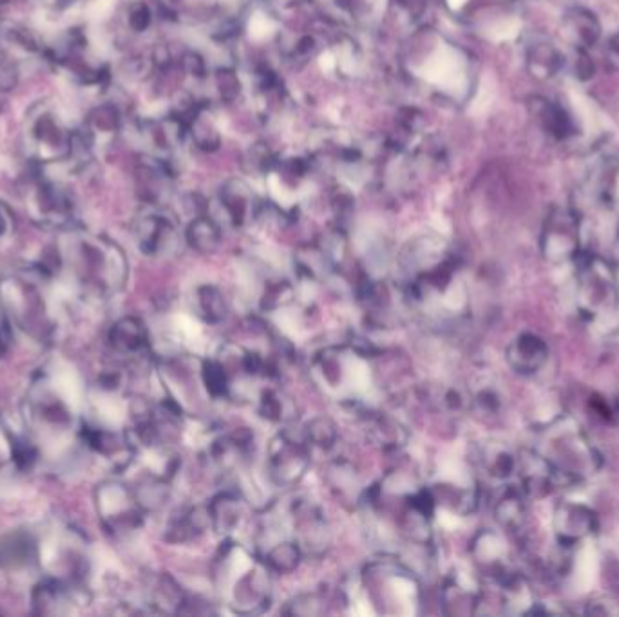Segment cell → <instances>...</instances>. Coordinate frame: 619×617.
<instances>
[{"instance_id": "cell-1", "label": "cell", "mask_w": 619, "mask_h": 617, "mask_svg": "<svg viewBox=\"0 0 619 617\" xmlns=\"http://www.w3.org/2000/svg\"><path fill=\"white\" fill-rule=\"evenodd\" d=\"M310 468V453L287 435H278L268 447V475L283 487L295 485Z\"/></svg>"}, {"instance_id": "cell-2", "label": "cell", "mask_w": 619, "mask_h": 617, "mask_svg": "<svg viewBox=\"0 0 619 617\" xmlns=\"http://www.w3.org/2000/svg\"><path fill=\"white\" fill-rule=\"evenodd\" d=\"M268 567L257 565L238 577L232 589V605L241 613H252L261 610L270 599Z\"/></svg>"}, {"instance_id": "cell-3", "label": "cell", "mask_w": 619, "mask_h": 617, "mask_svg": "<svg viewBox=\"0 0 619 617\" xmlns=\"http://www.w3.org/2000/svg\"><path fill=\"white\" fill-rule=\"evenodd\" d=\"M563 29L569 41L579 50L587 51L596 46L601 36V26L594 13L584 8H572L563 17Z\"/></svg>"}, {"instance_id": "cell-4", "label": "cell", "mask_w": 619, "mask_h": 617, "mask_svg": "<svg viewBox=\"0 0 619 617\" xmlns=\"http://www.w3.org/2000/svg\"><path fill=\"white\" fill-rule=\"evenodd\" d=\"M295 527L299 530L297 544L312 554H319L330 544V532L325 518L316 509H301L294 516Z\"/></svg>"}, {"instance_id": "cell-5", "label": "cell", "mask_w": 619, "mask_h": 617, "mask_svg": "<svg viewBox=\"0 0 619 617\" xmlns=\"http://www.w3.org/2000/svg\"><path fill=\"white\" fill-rule=\"evenodd\" d=\"M210 513V527L219 534H228L236 530L241 523L243 509L238 496L232 492H221L212 498L207 506Z\"/></svg>"}, {"instance_id": "cell-6", "label": "cell", "mask_w": 619, "mask_h": 617, "mask_svg": "<svg viewBox=\"0 0 619 617\" xmlns=\"http://www.w3.org/2000/svg\"><path fill=\"white\" fill-rule=\"evenodd\" d=\"M546 357H547L546 344L534 335H522L509 348L511 364L523 373L538 369L546 362Z\"/></svg>"}, {"instance_id": "cell-7", "label": "cell", "mask_w": 619, "mask_h": 617, "mask_svg": "<svg viewBox=\"0 0 619 617\" xmlns=\"http://www.w3.org/2000/svg\"><path fill=\"white\" fill-rule=\"evenodd\" d=\"M547 243L551 250H556L563 257L572 255L577 243V221L569 212H560L549 221Z\"/></svg>"}, {"instance_id": "cell-8", "label": "cell", "mask_w": 619, "mask_h": 617, "mask_svg": "<svg viewBox=\"0 0 619 617\" xmlns=\"http://www.w3.org/2000/svg\"><path fill=\"white\" fill-rule=\"evenodd\" d=\"M301 560H302L301 545L295 542V539L294 542L292 539H285V542L276 544L266 552L263 563L268 567L270 572L292 574L301 565Z\"/></svg>"}, {"instance_id": "cell-9", "label": "cell", "mask_w": 619, "mask_h": 617, "mask_svg": "<svg viewBox=\"0 0 619 617\" xmlns=\"http://www.w3.org/2000/svg\"><path fill=\"white\" fill-rule=\"evenodd\" d=\"M196 310L198 316L209 323L218 324L226 317V299L223 292L214 285H202L196 290Z\"/></svg>"}, {"instance_id": "cell-10", "label": "cell", "mask_w": 619, "mask_h": 617, "mask_svg": "<svg viewBox=\"0 0 619 617\" xmlns=\"http://www.w3.org/2000/svg\"><path fill=\"white\" fill-rule=\"evenodd\" d=\"M187 241L200 254H212L219 247L221 232L214 221L200 217L187 228Z\"/></svg>"}, {"instance_id": "cell-11", "label": "cell", "mask_w": 619, "mask_h": 617, "mask_svg": "<svg viewBox=\"0 0 619 617\" xmlns=\"http://www.w3.org/2000/svg\"><path fill=\"white\" fill-rule=\"evenodd\" d=\"M112 339L124 352H141L147 346V330L138 319H124L116 324Z\"/></svg>"}, {"instance_id": "cell-12", "label": "cell", "mask_w": 619, "mask_h": 617, "mask_svg": "<svg viewBox=\"0 0 619 617\" xmlns=\"http://www.w3.org/2000/svg\"><path fill=\"white\" fill-rule=\"evenodd\" d=\"M306 442L314 447L319 449H332L337 444L339 433H337V426L335 422L328 416H316L306 423Z\"/></svg>"}, {"instance_id": "cell-13", "label": "cell", "mask_w": 619, "mask_h": 617, "mask_svg": "<svg viewBox=\"0 0 619 617\" xmlns=\"http://www.w3.org/2000/svg\"><path fill=\"white\" fill-rule=\"evenodd\" d=\"M539 120L541 126L547 133H551L554 138H567L572 133V122L563 107H560L554 102H544L539 109Z\"/></svg>"}, {"instance_id": "cell-14", "label": "cell", "mask_w": 619, "mask_h": 617, "mask_svg": "<svg viewBox=\"0 0 619 617\" xmlns=\"http://www.w3.org/2000/svg\"><path fill=\"white\" fill-rule=\"evenodd\" d=\"M202 378L212 399H226L230 395V373L221 361H205Z\"/></svg>"}, {"instance_id": "cell-15", "label": "cell", "mask_w": 619, "mask_h": 617, "mask_svg": "<svg viewBox=\"0 0 619 617\" xmlns=\"http://www.w3.org/2000/svg\"><path fill=\"white\" fill-rule=\"evenodd\" d=\"M562 64V55L558 53V50L551 44H536L531 53H529V65L531 71L536 76H541V79H549L553 76Z\"/></svg>"}, {"instance_id": "cell-16", "label": "cell", "mask_w": 619, "mask_h": 617, "mask_svg": "<svg viewBox=\"0 0 619 617\" xmlns=\"http://www.w3.org/2000/svg\"><path fill=\"white\" fill-rule=\"evenodd\" d=\"M292 400L279 395L276 390H264L259 397V415L270 422H287L292 415Z\"/></svg>"}, {"instance_id": "cell-17", "label": "cell", "mask_w": 619, "mask_h": 617, "mask_svg": "<svg viewBox=\"0 0 619 617\" xmlns=\"http://www.w3.org/2000/svg\"><path fill=\"white\" fill-rule=\"evenodd\" d=\"M294 299V288L288 281H274L268 283L261 299L263 310H278V308L287 306Z\"/></svg>"}, {"instance_id": "cell-18", "label": "cell", "mask_w": 619, "mask_h": 617, "mask_svg": "<svg viewBox=\"0 0 619 617\" xmlns=\"http://www.w3.org/2000/svg\"><path fill=\"white\" fill-rule=\"evenodd\" d=\"M323 612V601L317 594H301L288 603L287 613L292 615H317Z\"/></svg>"}, {"instance_id": "cell-19", "label": "cell", "mask_w": 619, "mask_h": 617, "mask_svg": "<svg viewBox=\"0 0 619 617\" xmlns=\"http://www.w3.org/2000/svg\"><path fill=\"white\" fill-rule=\"evenodd\" d=\"M328 473H330L332 485L340 489L342 492L355 489V485H357L355 484V471H354V468L344 464V461H335L333 466H330Z\"/></svg>"}, {"instance_id": "cell-20", "label": "cell", "mask_w": 619, "mask_h": 617, "mask_svg": "<svg viewBox=\"0 0 619 617\" xmlns=\"http://www.w3.org/2000/svg\"><path fill=\"white\" fill-rule=\"evenodd\" d=\"M576 67H577V72H579V76H582L584 80L591 79V76L594 74V64L591 62V58H589V55L585 51H579V60H577Z\"/></svg>"}]
</instances>
